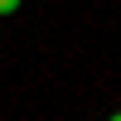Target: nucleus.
<instances>
[{"label": "nucleus", "mask_w": 121, "mask_h": 121, "mask_svg": "<svg viewBox=\"0 0 121 121\" xmlns=\"http://www.w3.org/2000/svg\"><path fill=\"white\" fill-rule=\"evenodd\" d=\"M19 10V0H0V15H15Z\"/></svg>", "instance_id": "obj_1"}]
</instances>
